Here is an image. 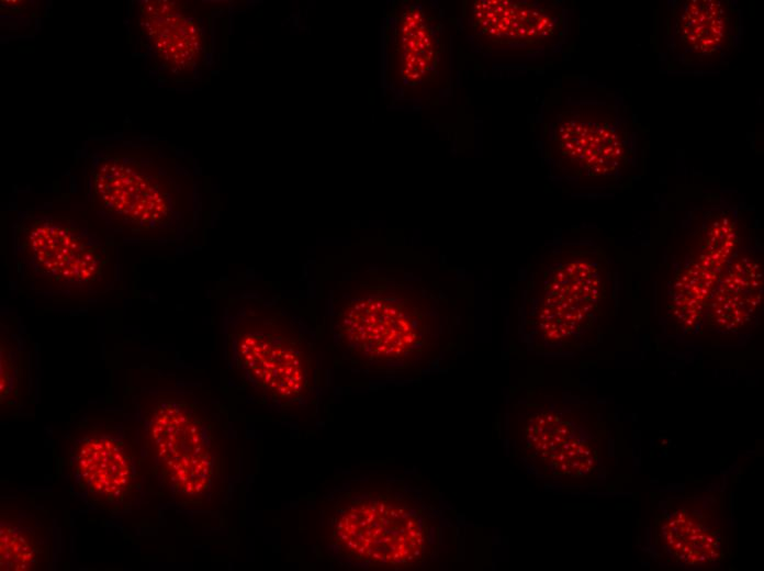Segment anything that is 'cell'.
<instances>
[{"instance_id": "obj_1", "label": "cell", "mask_w": 764, "mask_h": 571, "mask_svg": "<svg viewBox=\"0 0 764 571\" xmlns=\"http://www.w3.org/2000/svg\"><path fill=\"white\" fill-rule=\"evenodd\" d=\"M321 540L342 567L408 569L431 557L435 520L401 481H351L323 497Z\"/></svg>"}, {"instance_id": "obj_2", "label": "cell", "mask_w": 764, "mask_h": 571, "mask_svg": "<svg viewBox=\"0 0 764 571\" xmlns=\"http://www.w3.org/2000/svg\"><path fill=\"white\" fill-rule=\"evenodd\" d=\"M438 303L409 284L362 283L337 306L338 347L372 372L407 373L428 366L445 344Z\"/></svg>"}, {"instance_id": "obj_3", "label": "cell", "mask_w": 764, "mask_h": 571, "mask_svg": "<svg viewBox=\"0 0 764 571\" xmlns=\"http://www.w3.org/2000/svg\"><path fill=\"white\" fill-rule=\"evenodd\" d=\"M143 471L175 500L200 505L223 482L224 436L213 413L192 392L155 390L137 400Z\"/></svg>"}, {"instance_id": "obj_4", "label": "cell", "mask_w": 764, "mask_h": 571, "mask_svg": "<svg viewBox=\"0 0 764 571\" xmlns=\"http://www.w3.org/2000/svg\"><path fill=\"white\" fill-rule=\"evenodd\" d=\"M189 191L175 165L151 149L108 147L89 164L92 209L128 238L173 239L189 217Z\"/></svg>"}, {"instance_id": "obj_5", "label": "cell", "mask_w": 764, "mask_h": 571, "mask_svg": "<svg viewBox=\"0 0 764 571\" xmlns=\"http://www.w3.org/2000/svg\"><path fill=\"white\" fill-rule=\"evenodd\" d=\"M13 245L22 280L36 293L80 298L113 286L112 250L83 221L23 212L13 225Z\"/></svg>"}, {"instance_id": "obj_6", "label": "cell", "mask_w": 764, "mask_h": 571, "mask_svg": "<svg viewBox=\"0 0 764 571\" xmlns=\"http://www.w3.org/2000/svg\"><path fill=\"white\" fill-rule=\"evenodd\" d=\"M235 369L266 401L297 407L315 390L316 360L307 336L281 313L243 306L228 328Z\"/></svg>"}, {"instance_id": "obj_7", "label": "cell", "mask_w": 764, "mask_h": 571, "mask_svg": "<svg viewBox=\"0 0 764 571\" xmlns=\"http://www.w3.org/2000/svg\"><path fill=\"white\" fill-rule=\"evenodd\" d=\"M602 261L593 250H560L531 293V323L550 346H569L596 321L604 293Z\"/></svg>"}, {"instance_id": "obj_8", "label": "cell", "mask_w": 764, "mask_h": 571, "mask_svg": "<svg viewBox=\"0 0 764 571\" xmlns=\"http://www.w3.org/2000/svg\"><path fill=\"white\" fill-rule=\"evenodd\" d=\"M637 136L629 121L609 103L563 110L550 137L560 170L584 180L614 181L634 163Z\"/></svg>"}, {"instance_id": "obj_9", "label": "cell", "mask_w": 764, "mask_h": 571, "mask_svg": "<svg viewBox=\"0 0 764 571\" xmlns=\"http://www.w3.org/2000/svg\"><path fill=\"white\" fill-rule=\"evenodd\" d=\"M67 464L75 489L94 508L123 513L139 495L141 454L121 426L97 424L76 429Z\"/></svg>"}, {"instance_id": "obj_10", "label": "cell", "mask_w": 764, "mask_h": 571, "mask_svg": "<svg viewBox=\"0 0 764 571\" xmlns=\"http://www.w3.org/2000/svg\"><path fill=\"white\" fill-rule=\"evenodd\" d=\"M386 51L391 82L414 96L448 82L449 44L440 16L419 2H402L387 22Z\"/></svg>"}, {"instance_id": "obj_11", "label": "cell", "mask_w": 764, "mask_h": 571, "mask_svg": "<svg viewBox=\"0 0 764 571\" xmlns=\"http://www.w3.org/2000/svg\"><path fill=\"white\" fill-rule=\"evenodd\" d=\"M467 24L487 52L525 56L555 47L564 33L560 5L526 0H473Z\"/></svg>"}, {"instance_id": "obj_12", "label": "cell", "mask_w": 764, "mask_h": 571, "mask_svg": "<svg viewBox=\"0 0 764 571\" xmlns=\"http://www.w3.org/2000/svg\"><path fill=\"white\" fill-rule=\"evenodd\" d=\"M668 14L666 43L686 67L718 65L738 46L741 16L730 1H674Z\"/></svg>"}, {"instance_id": "obj_13", "label": "cell", "mask_w": 764, "mask_h": 571, "mask_svg": "<svg viewBox=\"0 0 764 571\" xmlns=\"http://www.w3.org/2000/svg\"><path fill=\"white\" fill-rule=\"evenodd\" d=\"M523 454L538 469L554 477L580 478L598 461V441L566 411L537 408L523 418Z\"/></svg>"}, {"instance_id": "obj_14", "label": "cell", "mask_w": 764, "mask_h": 571, "mask_svg": "<svg viewBox=\"0 0 764 571\" xmlns=\"http://www.w3.org/2000/svg\"><path fill=\"white\" fill-rule=\"evenodd\" d=\"M663 552L684 567H710L724 558V523L714 496L672 499L656 522Z\"/></svg>"}, {"instance_id": "obj_15", "label": "cell", "mask_w": 764, "mask_h": 571, "mask_svg": "<svg viewBox=\"0 0 764 571\" xmlns=\"http://www.w3.org/2000/svg\"><path fill=\"white\" fill-rule=\"evenodd\" d=\"M141 41L154 61L176 76L191 75L205 53L204 30L194 12L177 1L146 0L138 4Z\"/></svg>"}, {"instance_id": "obj_16", "label": "cell", "mask_w": 764, "mask_h": 571, "mask_svg": "<svg viewBox=\"0 0 764 571\" xmlns=\"http://www.w3.org/2000/svg\"><path fill=\"white\" fill-rule=\"evenodd\" d=\"M708 306L711 324L723 331L745 327L762 301V266L750 251L740 253L726 266Z\"/></svg>"}, {"instance_id": "obj_17", "label": "cell", "mask_w": 764, "mask_h": 571, "mask_svg": "<svg viewBox=\"0 0 764 571\" xmlns=\"http://www.w3.org/2000/svg\"><path fill=\"white\" fill-rule=\"evenodd\" d=\"M0 564L2 571H33L47 567L52 540L35 513L18 505L1 507Z\"/></svg>"}, {"instance_id": "obj_18", "label": "cell", "mask_w": 764, "mask_h": 571, "mask_svg": "<svg viewBox=\"0 0 764 571\" xmlns=\"http://www.w3.org/2000/svg\"><path fill=\"white\" fill-rule=\"evenodd\" d=\"M738 245L739 229L733 213L711 211L689 237L692 262L720 275Z\"/></svg>"}, {"instance_id": "obj_19", "label": "cell", "mask_w": 764, "mask_h": 571, "mask_svg": "<svg viewBox=\"0 0 764 571\" xmlns=\"http://www.w3.org/2000/svg\"><path fill=\"white\" fill-rule=\"evenodd\" d=\"M719 273L692 262L677 276L671 294V312L684 326L690 327L708 309L715 294Z\"/></svg>"}, {"instance_id": "obj_20", "label": "cell", "mask_w": 764, "mask_h": 571, "mask_svg": "<svg viewBox=\"0 0 764 571\" xmlns=\"http://www.w3.org/2000/svg\"><path fill=\"white\" fill-rule=\"evenodd\" d=\"M27 371L23 351L15 335H1L0 399L3 406H16L26 392Z\"/></svg>"}]
</instances>
